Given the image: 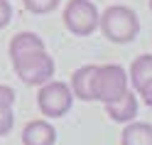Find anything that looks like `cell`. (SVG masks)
<instances>
[{
    "mask_svg": "<svg viewBox=\"0 0 152 145\" xmlns=\"http://www.w3.org/2000/svg\"><path fill=\"white\" fill-rule=\"evenodd\" d=\"M10 62L17 79L27 86H42L54 76V59L44 49L42 37L34 32H17L10 40Z\"/></svg>",
    "mask_w": 152,
    "mask_h": 145,
    "instance_id": "cell-1",
    "label": "cell"
},
{
    "mask_svg": "<svg viewBox=\"0 0 152 145\" xmlns=\"http://www.w3.org/2000/svg\"><path fill=\"white\" fill-rule=\"evenodd\" d=\"M98 27L103 30V35L108 37L110 42H118V44H125L132 42L140 32V20L135 10H130L125 5H110L101 13V20Z\"/></svg>",
    "mask_w": 152,
    "mask_h": 145,
    "instance_id": "cell-2",
    "label": "cell"
},
{
    "mask_svg": "<svg viewBox=\"0 0 152 145\" xmlns=\"http://www.w3.org/2000/svg\"><path fill=\"white\" fill-rule=\"evenodd\" d=\"M91 91H93V101H115L118 96H123L128 91V74L123 66L118 64H106V66H98L96 74H93V84H91Z\"/></svg>",
    "mask_w": 152,
    "mask_h": 145,
    "instance_id": "cell-3",
    "label": "cell"
},
{
    "mask_svg": "<svg viewBox=\"0 0 152 145\" xmlns=\"http://www.w3.org/2000/svg\"><path fill=\"white\" fill-rule=\"evenodd\" d=\"M64 25L71 35L79 37H88L98 30V20L101 13L91 0H69L64 5Z\"/></svg>",
    "mask_w": 152,
    "mask_h": 145,
    "instance_id": "cell-4",
    "label": "cell"
},
{
    "mask_svg": "<svg viewBox=\"0 0 152 145\" xmlns=\"http://www.w3.org/2000/svg\"><path fill=\"white\" fill-rule=\"evenodd\" d=\"M74 103V93L66 84L61 81H47L39 86V93H37V106L44 116L49 118H61L71 111Z\"/></svg>",
    "mask_w": 152,
    "mask_h": 145,
    "instance_id": "cell-5",
    "label": "cell"
},
{
    "mask_svg": "<svg viewBox=\"0 0 152 145\" xmlns=\"http://www.w3.org/2000/svg\"><path fill=\"white\" fill-rule=\"evenodd\" d=\"M128 81L135 86V91L142 96L145 103L152 99V54H142L132 62Z\"/></svg>",
    "mask_w": 152,
    "mask_h": 145,
    "instance_id": "cell-6",
    "label": "cell"
},
{
    "mask_svg": "<svg viewBox=\"0 0 152 145\" xmlns=\"http://www.w3.org/2000/svg\"><path fill=\"white\" fill-rule=\"evenodd\" d=\"M106 113L110 116V121L115 123H130L137 116V96L132 91H125L123 96H118L115 101L106 103Z\"/></svg>",
    "mask_w": 152,
    "mask_h": 145,
    "instance_id": "cell-7",
    "label": "cell"
},
{
    "mask_svg": "<svg viewBox=\"0 0 152 145\" xmlns=\"http://www.w3.org/2000/svg\"><path fill=\"white\" fill-rule=\"evenodd\" d=\"M22 143L25 145H54L56 130L49 121H30L22 130Z\"/></svg>",
    "mask_w": 152,
    "mask_h": 145,
    "instance_id": "cell-8",
    "label": "cell"
},
{
    "mask_svg": "<svg viewBox=\"0 0 152 145\" xmlns=\"http://www.w3.org/2000/svg\"><path fill=\"white\" fill-rule=\"evenodd\" d=\"M98 66L96 64H86L81 69H76L71 74V93L81 101H93V91H91V84H93V74H96Z\"/></svg>",
    "mask_w": 152,
    "mask_h": 145,
    "instance_id": "cell-9",
    "label": "cell"
},
{
    "mask_svg": "<svg viewBox=\"0 0 152 145\" xmlns=\"http://www.w3.org/2000/svg\"><path fill=\"white\" fill-rule=\"evenodd\" d=\"M120 145H152V125L130 121L120 135Z\"/></svg>",
    "mask_w": 152,
    "mask_h": 145,
    "instance_id": "cell-10",
    "label": "cell"
},
{
    "mask_svg": "<svg viewBox=\"0 0 152 145\" xmlns=\"http://www.w3.org/2000/svg\"><path fill=\"white\" fill-rule=\"evenodd\" d=\"M61 0H22V5H25V10H30L34 15H47V13H52L59 7Z\"/></svg>",
    "mask_w": 152,
    "mask_h": 145,
    "instance_id": "cell-11",
    "label": "cell"
},
{
    "mask_svg": "<svg viewBox=\"0 0 152 145\" xmlns=\"http://www.w3.org/2000/svg\"><path fill=\"white\" fill-rule=\"evenodd\" d=\"M15 125V116H12V108H5L0 111V135H7Z\"/></svg>",
    "mask_w": 152,
    "mask_h": 145,
    "instance_id": "cell-12",
    "label": "cell"
},
{
    "mask_svg": "<svg viewBox=\"0 0 152 145\" xmlns=\"http://www.w3.org/2000/svg\"><path fill=\"white\" fill-rule=\"evenodd\" d=\"M12 103H15V91L10 89V86H3V84H0V111L12 108Z\"/></svg>",
    "mask_w": 152,
    "mask_h": 145,
    "instance_id": "cell-13",
    "label": "cell"
},
{
    "mask_svg": "<svg viewBox=\"0 0 152 145\" xmlns=\"http://www.w3.org/2000/svg\"><path fill=\"white\" fill-rule=\"evenodd\" d=\"M10 17H12V7H10V3H7V0H0V30H3V27H7Z\"/></svg>",
    "mask_w": 152,
    "mask_h": 145,
    "instance_id": "cell-14",
    "label": "cell"
},
{
    "mask_svg": "<svg viewBox=\"0 0 152 145\" xmlns=\"http://www.w3.org/2000/svg\"><path fill=\"white\" fill-rule=\"evenodd\" d=\"M150 10H152V0H150Z\"/></svg>",
    "mask_w": 152,
    "mask_h": 145,
    "instance_id": "cell-15",
    "label": "cell"
}]
</instances>
